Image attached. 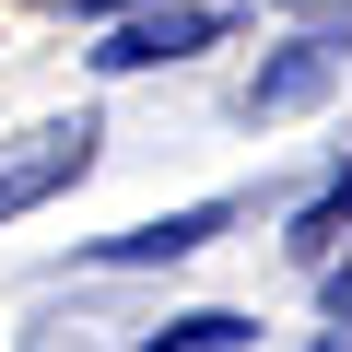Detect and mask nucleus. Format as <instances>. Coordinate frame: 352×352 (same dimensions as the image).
Wrapping results in <instances>:
<instances>
[{"label":"nucleus","instance_id":"obj_2","mask_svg":"<svg viewBox=\"0 0 352 352\" xmlns=\"http://www.w3.org/2000/svg\"><path fill=\"white\" fill-rule=\"evenodd\" d=\"M212 36H223L212 0H153V12H129V24L94 47V71H164V59H200Z\"/></svg>","mask_w":352,"mask_h":352},{"label":"nucleus","instance_id":"obj_4","mask_svg":"<svg viewBox=\"0 0 352 352\" xmlns=\"http://www.w3.org/2000/svg\"><path fill=\"white\" fill-rule=\"evenodd\" d=\"M223 223H235V212H223V200H200V212H164V223H129V235H106L94 258H106V270H153V258H188V247H212Z\"/></svg>","mask_w":352,"mask_h":352},{"label":"nucleus","instance_id":"obj_1","mask_svg":"<svg viewBox=\"0 0 352 352\" xmlns=\"http://www.w3.org/2000/svg\"><path fill=\"white\" fill-rule=\"evenodd\" d=\"M71 176H94V118H36V129H12V141H0V223L36 212V200H59Z\"/></svg>","mask_w":352,"mask_h":352},{"label":"nucleus","instance_id":"obj_3","mask_svg":"<svg viewBox=\"0 0 352 352\" xmlns=\"http://www.w3.org/2000/svg\"><path fill=\"white\" fill-rule=\"evenodd\" d=\"M340 71H352V36H294L282 59H258L247 118H305V106H329V94H340Z\"/></svg>","mask_w":352,"mask_h":352},{"label":"nucleus","instance_id":"obj_5","mask_svg":"<svg viewBox=\"0 0 352 352\" xmlns=\"http://www.w3.org/2000/svg\"><path fill=\"white\" fill-rule=\"evenodd\" d=\"M247 340H258L247 317H223V305H188V317H164L141 352H247Z\"/></svg>","mask_w":352,"mask_h":352},{"label":"nucleus","instance_id":"obj_6","mask_svg":"<svg viewBox=\"0 0 352 352\" xmlns=\"http://www.w3.org/2000/svg\"><path fill=\"white\" fill-rule=\"evenodd\" d=\"M329 317H340V329H352V270H340V282H329Z\"/></svg>","mask_w":352,"mask_h":352}]
</instances>
